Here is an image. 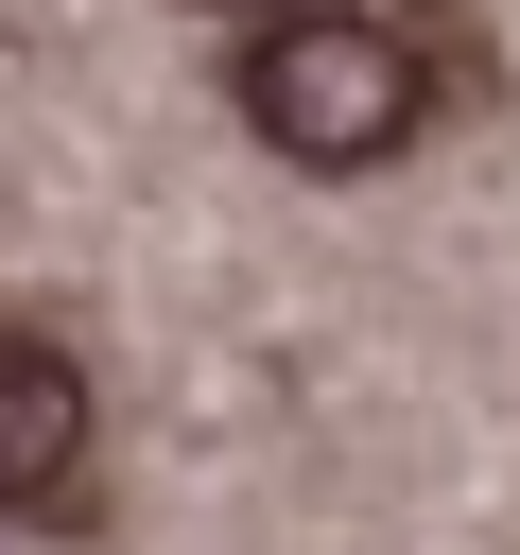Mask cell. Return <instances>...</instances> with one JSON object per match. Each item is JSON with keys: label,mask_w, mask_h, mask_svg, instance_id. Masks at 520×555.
<instances>
[{"label": "cell", "mask_w": 520, "mask_h": 555, "mask_svg": "<svg viewBox=\"0 0 520 555\" xmlns=\"http://www.w3.org/2000/svg\"><path fill=\"white\" fill-rule=\"evenodd\" d=\"M225 87H243V121L295 173H381L433 121V35H399V17H277V35H243Z\"/></svg>", "instance_id": "obj_1"}, {"label": "cell", "mask_w": 520, "mask_h": 555, "mask_svg": "<svg viewBox=\"0 0 520 555\" xmlns=\"http://www.w3.org/2000/svg\"><path fill=\"white\" fill-rule=\"evenodd\" d=\"M87 468V364L52 330H0V503H69Z\"/></svg>", "instance_id": "obj_2"}]
</instances>
